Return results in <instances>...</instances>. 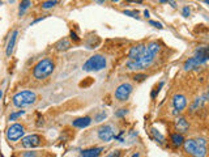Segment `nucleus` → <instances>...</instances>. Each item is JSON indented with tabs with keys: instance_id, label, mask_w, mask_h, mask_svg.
<instances>
[{
	"instance_id": "nucleus-27",
	"label": "nucleus",
	"mask_w": 209,
	"mask_h": 157,
	"mask_svg": "<svg viewBox=\"0 0 209 157\" xmlns=\"http://www.w3.org/2000/svg\"><path fill=\"white\" fill-rule=\"evenodd\" d=\"M125 114H127V109H120V110H118V111L115 113V115L118 118H122V117H124Z\"/></svg>"
},
{
	"instance_id": "nucleus-17",
	"label": "nucleus",
	"mask_w": 209,
	"mask_h": 157,
	"mask_svg": "<svg viewBox=\"0 0 209 157\" xmlns=\"http://www.w3.org/2000/svg\"><path fill=\"white\" fill-rule=\"evenodd\" d=\"M55 47H56L58 51H67V50H69L71 43H69V41L67 38H63V39H60V41L56 43V45H55Z\"/></svg>"
},
{
	"instance_id": "nucleus-33",
	"label": "nucleus",
	"mask_w": 209,
	"mask_h": 157,
	"mask_svg": "<svg viewBox=\"0 0 209 157\" xmlns=\"http://www.w3.org/2000/svg\"><path fill=\"white\" fill-rule=\"evenodd\" d=\"M182 13H183L184 17H188V16H190V8H188V7H184L183 11H182Z\"/></svg>"
},
{
	"instance_id": "nucleus-15",
	"label": "nucleus",
	"mask_w": 209,
	"mask_h": 157,
	"mask_svg": "<svg viewBox=\"0 0 209 157\" xmlns=\"http://www.w3.org/2000/svg\"><path fill=\"white\" fill-rule=\"evenodd\" d=\"M175 127L178 130V132L184 133V132H188V127H190V126H188V122L186 120V118L180 117V118H176Z\"/></svg>"
},
{
	"instance_id": "nucleus-42",
	"label": "nucleus",
	"mask_w": 209,
	"mask_h": 157,
	"mask_svg": "<svg viewBox=\"0 0 209 157\" xmlns=\"http://www.w3.org/2000/svg\"><path fill=\"white\" fill-rule=\"evenodd\" d=\"M0 4H2V2H0Z\"/></svg>"
},
{
	"instance_id": "nucleus-38",
	"label": "nucleus",
	"mask_w": 209,
	"mask_h": 157,
	"mask_svg": "<svg viewBox=\"0 0 209 157\" xmlns=\"http://www.w3.org/2000/svg\"><path fill=\"white\" fill-rule=\"evenodd\" d=\"M96 2H97L98 4H102V3H105V0H96Z\"/></svg>"
},
{
	"instance_id": "nucleus-24",
	"label": "nucleus",
	"mask_w": 209,
	"mask_h": 157,
	"mask_svg": "<svg viewBox=\"0 0 209 157\" xmlns=\"http://www.w3.org/2000/svg\"><path fill=\"white\" fill-rule=\"evenodd\" d=\"M123 13L125 16H131V17H133V18H137L139 12H137V11H123Z\"/></svg>"
},
{
	"instance_id": "nucleus-8",
	"label": "nucleus",
	"mask_w": 209,
	"mask_h": 157,
	"mask_svg": "<svg viewBox=\"0 0 209 157\" xmlns=\"http://www.w3.org/2000/svg\"><path fill=\"white\" fill-rule=\"evenodd\" d=\"M41 144V136L39 135H27L21 140V145L24 148H35Z\"/></svg>"
},
{
	"instance_id": "nucleus-16",
	"label": "nucleus",
	"mask_w": 209,
	"mask_h": 157,
	"mask_svg": "<svg viewBox=\"0 0 209 157\" xmlns=\"http://www.w3.org/2000/svg\"><path fill=\"white\" fill-rule=\"evenodd\" d=\"M182 145L184 147V151H186L187 153H190V155H192V153H194V151L196 149V147H198V144H196V141H195L194 139L184 140Z\"/></svg>"
},
{
	"instance_id": "nucleus-3",
	"label": "nucleus",
	"mask_w": 209,
	"mask_h": 157,
	"mask_svg": "<svg viewBox=\"0 0 209 157\" xmlns=\"http://www.w3.org/2000/svg\"><path fill=\"white\" fill-rule=\"evenodd\" d=\"M12 101H13V105L16 107H26V106L33 105L37 101V94L33 90H22V92L14 94Z\"/></svg>"
},
{
	"instance_id": "nucleus-18",
	"label": "nucleus",
	"mask_w": 209,
	"mask_h": 157,
	"mask_svg": "<svg viewBox=\"0 0 209 157\" xmlns=\"http://www.w3.org/2000/svg\"><path fill=\"white\" fill-rule=\"evenodd\" d=\"M170 139H171V143H173L174 147H180V145L183 144V141H184L182 133H173Z\"/></svg>"
},
{
	"instance_id": "nucleus-10",
	"label": "nucleus",
	"mask_w": 209,
	"mask_h": 157,
	"mask_svg": "<svg viewBox=\"0 0 209 157\" xmlns=\"http://www.w3.org/2000/svg\"><path fill=\"white\" fill-rule=\"evenodd\" d=\"M145 47H147L145 45H136V46L131 47V50H129V53H128L129 60H136V59H139L141 55H143Z\"/></svg>"
},
{
	"instance_id": "nucleus-41",
	"label": "nucleus",
	"mask_w": 209,
	"mask_h": 157,
	"mask_svg": "<svg viewBox=\"0 0 209 157\" xmlns=\"http://www.w3.org/2000/svg\"><path fill=\"white\" fill-rule=\"evenodd\" d=\"M111 2H114V3H118V2H119V0H111Z\"/></svg>"
},
{
	"instance_id": "nucleus-28",
	"label": "nucleus",
	"mask_w": 209,
	"mask_h": 157,
	"mask_svg": "<svg viewBox=\"0 0 209 157\" xmlns=\"http://www.w3.org/2000/svg\"><path fill=\"white\" fill-rule=\"evenodd\" d=\"M162 86H163V81H161V82H160V85H158V88H156V89L152 92V98H154V97H156V94H158L160 89L162 88Z\"/></svg>"
},
{
	"instance_id": "nucleus-21",
	"label": "nucleus",
	"mask_w": 209,
	"mask_h": 157,
	"mask_svg": "<svg viewBox=\"0 0 209 157\" xmlns=\"http://www.w3.org/2000/svg\"><path fill=\"white\" fill-rule=\"evenodd\" d=\"M152 133H153V136H154V139L158 141V143H161L162 144L163 141H165V137H163V135L162 133H161L160 131H157L156 128H152Z\"/></svg>"
},
{
	"instance_id": "nucleus-9",
	"label": "nucleus",
	"mask_w": 209,
	"mask_h": 157,
	"mask_svg": "<svg viewBox=\"0 0 209 157\" xmlns=\"http://www.w3.org/2000/svg\"><path fill=\"white\" fill-rule=\"evenodd\" d=\"M173 106H174V114H179L187 106V98L183 94H175L173 97Z\"/></svg>"
},
{
	"instance_id": "nucleus-32",
	"label": "nucleus",
	"mask_w": 209,
	"mask_h": 157,
	"mask_svg": "<svg viewBox=\"0 0 209 157\" xmlns=\"http://www.w3.org/2000/svg\"><path fill=\"white\" fill-rule=\"evenodd\" d=\"M22 157H37V153L35 152H25V153H22Z\"/></svg>"
},
{
	"instance_id": "nucleus-14",
	"label": "nucleus",
	"mask_w": 209,
	"mask_h": 157,
	"mask_svg": "<svg viewBox=\"0 0 209 157\" xmlns=\"http://www.w3.org/2000/svg\"><path fill=\"white\" fill-rule=\"evenodd\" d=\"M92 123V118L90 117H82V118H77L72 122L73 127H77V128H86L88 126H90Z\"/></svg>"
},
{
	"instance_id": "nucleus-22",
	"label": "nucleus",
	"mask_w": 209,
	"mask_h": 157,
	"mask_svg": "<svg viewBox=\"0 0 209 157\" xmlns=\"http://www.w3.org/2000/svg\"><path fill=\"white\" fill-rule=\"evenodd\" d=\"M58 4L56 0H47V2H43L42 3V8L43 9H49V8H52Z\"/></svg>"
},
{
	"instance_id": "nucleus-20",
	"label": "nucleus",
	"mask_w": 209,
	"mask_h": 157,
	"mask_svg": "<svg viewBox=\"0 0 209 157\" xmlns=\"http://www.w3.org/2000/svg\"><path fill=\"white\" fill-rule=\"evenodd\" d=\"M31 2L30 0H21V4H20V9H18V16H22L26 12V9L30 7Z\"/></svg>"
},
{
	"instance_id": "nucleus-35",
	"label": "nucleus",
	"mask_w": 209,
	"mask_h": 157,
	"mask_svg": "<svg viewBox=\"0 0 209 157\" xmlns=\"http://www.w3.org/2000/svg\"><path fill=\"white\" fill-rule=\"evenodd\" d=\"M128 3H137V4H141L143 3V0H127Z\"/></svg>"
},
{
	"instance_id": "nucleus-23",
	"label": "nucleus",
	"mask_w": 209,
	"mask_h": 157,
	"mask_svg": "<svg viewBox=\"0 0 209 157\" xmlns=\"http://www.w3.org/2000/svg\"><path fill=\"white\" fill-rule=\"evenodd\" d=\"M24 114H25V111H24V110H20V111H17V113H12L11 115H9V120H14V119H17L18 117L24 115Z\"/></svg>"
},
{
	"instance_id": "nucleus-2",
	"label": "nucleus",
	"mask_w": 209,
	"mask_h": 157,
	"mask_svg": "<svg viewBox=\"0 0 209 157\" xmlns=\"http://www.w3.org/2000/svg\"><path fill=\"white\" fill-rule=\"evenodd\" d=\"M54 69H55V63L52 62V59L45 58L35 64L33 69V76L37 80H45L54 72Z\"/></svg>"
},
{
	"instance_id": "nucleus-31",
	"label": "nucleus",
	"mask_w": 209,
	"mask_h": 157,
	"mask_svg": "<svg viewBox=\"0 0 209 157\" xmlns=\"http://www.w3.org/2000/svg\"><path fill=\"white\" fill-rule=\"evenodd\" d=\"M149 24H150V25H153V26H156V27H158V29H162V24L161 22H157V21H153V20H150V21H149Z\"/></svg>"
},
{
	"instance_id": "nucleus-7",
	"label": "nucleus",
	"mask_w": 209,
	"mask_h": 157,
	"mask_svg": "<svg viewBox=\"0 0 209 157\" xmlns=\"http://www.w3.org/2000/svg\"><path fill=\"white\" fill-rule=\"evenodd\" d=\"M114 136H115V133H114V130H112L111 126H109V124L102 126V127L98 130V137H100L102 141H105V143H109V141H111L114 139Z\"/></svg>"
},
{
	"instance_id": "nucleus-37",
	"label": "nucleus",
	"mask_w": 209,
	"mask_h": 157,
	"mask_svg": "<svg viewBox=\"0 0 209 157\" xmlns=\"http://www.w3.org/2000/svg\"><path fill=\"white\" fill-rule=\"evenodd\" d=\"M144 16H145V17H149V12H148L147 9L144 11Z\"/></svg>"
},
{
	"instance_id": "nucleus-4",
	"label": "nucleus",
	"mask_w": 209,
	"mask_h": 157,
	"mask_svg": "<svg viewBox=\"0 0 209 157\" xmlns=\"http://www.w3.org/2000/svg\"><path fill=\"white\" fill-rule=\"evenodd\" d=\"M106 58L102 56V55H93L90 56L88 60L84 63L82 66V69L86 71V72H98V71L106 68Z\"/></svg>"
},
{
	"instance_id": "nucleus-30",
	"label": "nucleus",
	"mask_w": 209,
	"mask_h": 157,
	"mask_svg": "<svg viewBox=\"0 0 209 157\" xmlns=\"http://www.w3.org/2000/svg\"><path fill=\"white\" fill-rule=\"evenodd\" d=\"M195 141H196V144H198V145H201V147H205V144H207L205 139H203V137H198V139H196Z\"/></svg>"
},
{
	"instance_id": "nucleus-29",
	"label": "nucleus",
	"mask_w": 209,
	"mask_h": 157,
	"mask_svg": "<svg viewBox=\"0 0 209 157\" xmlns=\"http://www.w3.org/2000/svg\"><path fill=\"white\" fill-rule=\"evenodd\" d=\"M106 157H122V152L116 149V151H112L111 153H110V155H107Z\"/></svg>"
},
{
	"instance_id": "nucleus-1",
	"label": "nucleus",
	"mask_w": 209,
	"mask_h": 157,
	"mask_svg": "<svg viewBox=\"0 0 209 157\" xmlns=\"http://www.w3.org/2000/svg\"><path fill=\"white\" fill-rule=\"evenodd\" d=\"M158 51H160V45H158V43H157V42L149 43V45L145 47L143 55H141L139 59H136V60H128L127 62L128 69H132V71L136 69V71H139V69L148 68V67L153 63V60H154V56L157 55Z\"/></svg>"
},
{
	"instance_id": "nucleus-36",
	"label": "nucleus",
	"mask_w": 209,
	"mask_h": 157,
	"mask_svg": "<svg viewBox=\"0 0 209 157\" xmlns=\"http://www.w3.org/2000/svg\"><path fill=\"white\" fill-rule=\"evenodd\" d=\"M131 157H140V153L139 152H136V153H133V155Z\"/></svg>"
},
{
	"instance_id": "nucleus-39",
	"label": "nucleus",
	"mask_w": 209,
	"mask_h": 157,
	"mask_svg": "<svg viewBox=\"0 0 209 157\" xmlns=\"http://www.w3.org/2000/svg\"><path fill=\"white\" fill-rule=\"evenodd\" d=\"M161 3H166V2H169V0H160Z\"/></svg>"
},
{
	"instance_id": "nucleus-12",
	"label": "nucleus",
	"mask_w": 209,
	"mask_h": 157,
	"mask_svg": "<svg viewBox=\"0 0 209 157\" xmlns=\"http://www.w3.org/2000/svg\"><path fill=\"white\" fill-rule=\"evenodd\" d=\"M201 64H204V63L201 62V59H199L198 56H194V58H190L186 63H184L183 68H184V71H191V69L199 68Z\"/></svg>"
},
{
	"instance_id": "nucleus-40",
	"label": "nucleus",
	"mask_w": 209,
	"mask_h": 157,
	"mask_svg": "<svg viewBox=\"0 0 209 157\" xmlns=\"http://www.w3.org/2000/svg\"><path fill=\"white\" fill-rule=\"evenodd\" d=\"M2 96H3V92H2V89H0V98H2Z\"/></svg>"
},
{
	"instance_id": "nucleus-26",
	"label": "nucleus",
	"mask_w": 209,
	"mask_h": 157,
	"mask_svg": "<svg viewBox=\"0 0 209 157\" xmlns=\"http://www.w3.org/2000/svg\"><path fill=\"white\" fill-rule=\"evenodd\" d=\"M105 118H106V113H101V114H98V115L94 118V120L96 122H102V120H105Z\"/></svg>"
},
{
	"instance_id": "nucleus-6",
	"label": "nucleus",
	"mask_w": 209,
	"mask_h": 157,
	"mask_svg": "<svg viewBox=\"0 0 209 157\" xmlns=\"http://www.w3.org/2000/svg\"><path fill=\"white\" fill-rule=\"evenodd\" d=\"M132 93V85L128 84V82H124V84H120L115 90V98L120 102H124L128 100L129 94Z\"/></svg>"
},
{
	"instance_id": "nucleus-5",
	"label": "nucleus",
	"mask_w": 209,
	"mask_h": 157,
	"mask_svg": "<svg viewBox=\"0 0 209 157\" xmlns=\"http://www.w3.org/2000/svg\"><path fill=\"white\" fill-rule=\"evenodd\" d=\"M24 132H25L24 126L18 124V123H14L7 130V139L9 141H17L18 139H21V137L24 136Z\"/></svg>"
},
{
	"instance_id": "nucleus-34",
	"label": "nucleus",
	"mask_w": 209,
	"mask_h": 157,
	"mask_svg": "<svg viewBox=\"0 0 209 157\" xmlns=\"http://www.w3.org/2000/svg\"><path fill=\"white\" fill-rule=\"evenodd\" d=\"M71 38H72L74 42H78V41H80V38L77 37V34H76V33H73V31H71Z\"/></svg>"
},
{
	"instance_id": "nucleus-13",
	"label": "nucleus",
	"mask_w": 209,
	"mask_h": 157,
	"mask_svg": "<svg viewBox=\"0 0 209 157\" xmlns=\"http://www.w3.org/2000/svg\"><path fill=\"white\" fill-rule=\"evenodd\" d=\"M103 151L102 147H96V148H89V149H84L80 153V157H100V155Z\"/></svg>"
},
{
	"instance_id": "nucleus-25",
	"label": "nucleus",
	"mask_w": 209,
	"mask_h": 157,
	"mask_svg": "<svg viewBox=\"0 0 209 157\" xmlns=\"http://www.w3.org/2000/svg\"><path fill=\"white\" fill-rule=\"evenodd\" d=\"M144 78H147V75H144V73H137V75H135L133 80H135V81H143Z\"/></svg>"
},
{
	"instance_id": "nucleus-19",
	"label": "nucleus",
	"mask_w": 209,
	"mask_h": 157,
	"mask_svg": "<svg viewBox=\"0 0 209 157\" xmlns=\"http://www.w3.org/2000/svg\"><path fill=\"white\" fill-rule=\"evenodd\" d=\"M194 157H205L207 156V148L205 147H201V145H198L196 149L192 153Z\"/></svg>"
},
{
	"instance_id": "nucleus-11",
	"label": "nucleus",
	"mask_w": 209,
	"mask_h": 157,
	"mask_svg": "<svg viewBox=\"0 0 209 157\" xmlns=\"http://www.w3.org/2000/svg\"><path fill=\"white\" fill-rule=\"evenodd\" d=\"M17 37H18V30H13L9 37V41L7 43V49H5V55L7 56H11L12 53L14 50V46H16V41H17Z\"/></svg>"
}]
</instances>
